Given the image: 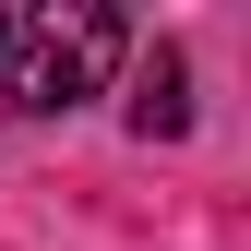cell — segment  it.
Here are the masks:
<instances>
[{"mask_svg": "<svg viewBox=\"0 0 251 251\" xmlns=\"http://www.w3.org/2000/svg\"><path fill=\"white\" fill-rule=\"evenodd\" d=\"M132 132L144 144H179V132H192V60H179V48H155L132 72Z\"/></svg>", "mask_w": 251, "mask_h": 251, "instance_id": "obj_2", "label": "cell"}, {"mask_svg": "<svg viewBox=\"0 0 251 251\" xmlns=\"http://www.w3.org/2000/svg\"><path fill=\"white\" fill-rule=\"evenodd\" d=\"M0 60H12V108L60 120V108H84L120 72V12L108 0H48V12L0 24Z\"/></svg>", "mask_w": 251, "mask_h": 251, "instance_id": "obj_1", "label": "cell"}]
</instances>
